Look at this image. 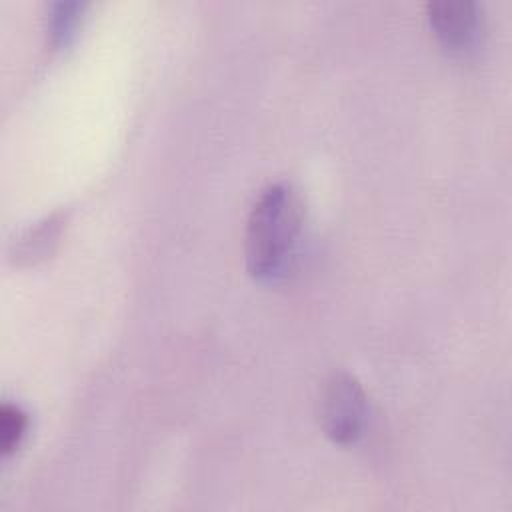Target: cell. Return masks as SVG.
<instances>
[{
    "label": "cell",
    "mask_w": 512,
    "mask_h": 512,
    "mask_svg": "<svg viewBox=\"0 0 512 512\" xmlns=\"http://www.w3.org/2000/svg\"><path fill=\"white\" fill-rule=\"evenodd\" d=\"M60 216L58 214H52L48 218H44L42 222H38L34 228H28L24 232V236L20 240H16L14 244V256L16 260H32L40 254H44L50 244L58 238V232H60Z\"/></svg>",
    "instance_id": "obj_4"
},
{
    "label": "cell",
    "mask_w": 512,
    "mask_h": 512,
    "mask_svg": "<svg viewBox=\"0 0 512 512\" xmlns=\"http://www.w3.org/2000/svg\"><path fill=\"white\" fill-rule=\"evenodd\" d=\"M318 418L326 436L354 444L368 424V400L360 382L348 372H332L320 390Z\"/></svg>",
    "instance_id": "obj_2"
},
{
    "label": "cell",
    "mask_w": 512,
    "mask_h": 512,
    "mask_svg": "<svg viewBox=\"0 0 512 512\" xmlns=\"http://www.w3.org/2000/svg\"><path fill=\"white\" fill-rule=\"evenodd\" d=\"M84 4L76 0L54 2L48 12V32L56 44H66L74 34Z\"/></svg>",
    "instance_id": "obj_5"
},
{
    "label": "cell",
    "mask_w": 512,
    "mask_h": 512,
    "mask_svg": "<svg viewBox=\"0 0 512 512\" xmlns=\"http://www.w3.org/2000/svg\"><path fill=\"white\" fill-rule=\"evenodd\" d=\"M28 430V414L14 404H2L0 408V450L4 456L12 454Z\"/></svg>",
    "instance_id": "obj_6"
},
{
    "label": "cell",
    "mask_w": 512,
    "mask_h": 512,
    "mask_svg": "<svg viewBox=\"0 0 512 512\" xmlns=\"http://www.w3.org/2000/svg\"><path fill=\"white\" fill-rule=\"evenodd\" d=\"M304 224V206L298 192L276 182L266 186L246 222L244 256L248 272L260 280L280 278L294 256Z\"/></svg>",
    "instance_id": "obj_1"
},
{
    "label": "cell",
    "mask_w": 512,
    "mask_h": 512,
    "mask_svg": "<svg viewBox=\"0 0 512 512\" xmlns=\"http://www.w3.org/2000/svg\"><path fill=\"white\" fill-rule=\"evenodd\" d=\"M426 14L442 46L452 52L474 48L482 36V6L474 0H434L428 2Z\"/></svg>",
    "instance_id": "obj_3"
}]
</instances>
